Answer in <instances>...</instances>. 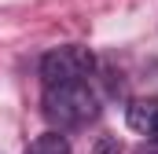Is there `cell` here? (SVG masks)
<instances>
[{
	"label": "cell",
	"instance_id": "3",
	"mask_svg": "<svg viewBox=\"0 0 158 154\" xmlns=\"http://www.w3.org/2000/svg\"><path fill=\"white\" fill-rule=\"evenodd\" d=\"M125 121H129L132 132H140V136H147V140L158 143V99H136V103H129Z\"/></svg>",
	"mask_w": 158,
	"mask_h": 154
},
{
	"label": "cell",
	"instance_id": "6",
	"mask_svg": "<svg viewBox=\"0 0 158 154\" xmlns=\"http://www.w3.org/2000/svg\"><path fill=\"white\" fill-rule=\"evenodd\" d=\"M136 154H158V143L155 147H143V151H136Z\"/></svg>",
	"mask_w": 158,
	"mask_h": 154
},
{
	"label": "cell",
	"instance_id": "2",
	"mask_svg": "<svg viewBox=\"0 0 158 154\" xmlns=\"http://www.w3.org/2000/svg\"><path fill=\"white\" fill-rule=\"evenodd\" d=\"M96 70V55L85 44H63L40 55V81L44 88H59V84H81Z\"/></svg>",
	"mask_w": 158,
	"mask_h": 154
},
{
	"label": "cell",
	"instance_id": "4",
	"mask_svg": "<svg viewBox=\"0 0 158 154\" xmlns=\"http://www.w3.org/2000/svg\"><path fill=\"white\" fill-rule=\"evenodd\" d=\"M26 154H70V140H66L63 132L48 128L44 136H37V140L26 147Z\"/></svg>",
	"mask_w": 158,
	"mask_h": 154
},
{
	"label": "cell",
	"instance_id": "1",
	"mask_svg": "<svg viewBox=\"0 0 158 154\" xmlns=\"http://www.w3.org/2000/svg\"><path fill=\"white\" fill-rule=\"evenodd\" d=\"M40 114L48 117V125L55 132H70V128H85L88 121L99 114V95L88 81L81 84H59V88H44L40 95Z\"/></svg>",
	"mask_w": 158,
	"mask_h": 154
},
{
	"label": "cell",
	"instance_id": "5",
	"mask_svg": "<svg viewBox=\"0 0 158 154\" xmlns=\"http://www.w3.org/2000/svg\"><path fill=\"white\" fill-rule=\"evenodd\" d=\"M92 154H121L118 136H99V140H96V147H92Z\"/></svg>",
	"mask_w": 158,
	"mask_h": 154
}]
</instances>
